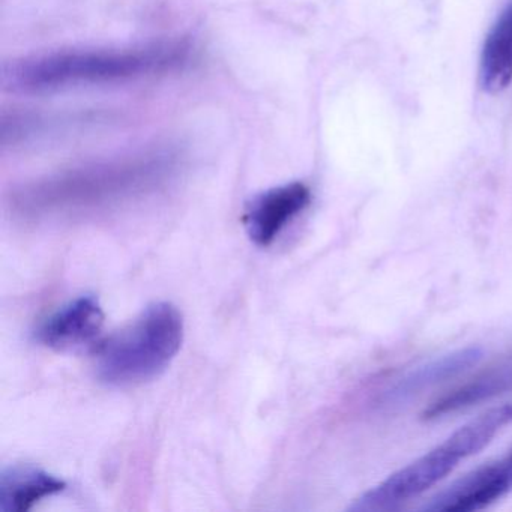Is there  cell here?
I'll use <instances>...</instances> for the list:
<instances>
[{
	"instance_id": "8fae6325",
	"label": "cell",
	"mask_w": 512,
	"mask_h": 512,
	"mask_svg": "<svg viewBox=\"0 0 512 512\" xmlns=\"http://www.w3.org/2000/svg\"><path fill=\"white\" fill-rule=\"evenodd\" d=\"M509 389H512V362L493 368L461 388L443 395L425 410L424 416L427 419L443 418L490 400Z\"/></svg>"
},
{
	"instance_id": "ba28073f",
	"label": "cell",
	"mask_w": 512,
	"mask_h": 512,
	"mask_svg": "<svg viewBox=\"0 0 512 512\" xmlns=\"http://www.w3.org/2000/svg\"><path fill=\"white\" fill-rule=\"evenodd\" d=\"M481 358L482 350L479 347H466V349L455 350L448 355L440 356L427 364L407 371L404 376L395 380L383 391L380 401L383 406L404 403L424 389L446 382L463 371L469 370L470 367L478 364Z\"/></svg>"
},
{
	"instance_id": "5b68a950",
	"label": "cell",
	"mask_w": 512,
	"mask_h": 512,
	"mask_svg": "<svg viewBox=\"0 0 512 512\" xmlns=\"http://www.w3.org/2000/svg\"><path fill=\"white\" fill-rule=\"evenodd\" d=\"M512 491V451L494 463L485 464L431 497L424 511L472 512L487 508Z\"/></svg>"
},
{
	"instance_id": "52a82bcc",
	"label": "cell",
	"mask_w": 512,
	"mask_h": 512,
	"mask_svg": "<svg viewBox=\"0 0 512 512\" xmlns=\"http://www.w3.org/2000/svg\"><path fill=\"white\" fill-rule=\"evenodd\" d=\"M103 325L104 313L98 299L80 296L41 323L37 340L49 349L70 352L95 343Z\"/></svg>"
},
{
	"instance_id": "6da1fadb",
	"label": "cell",
	"mask_w": 512,
	"mask_h": 512,
	"mask_svg": "<svg viewBox=\"0 0 512 512\" xmlns=\"http://www.w3.org/2000/svg\"><path fill=\"white\" fill-rule=\"evenodd\" d=\"M176 169L178 157L170 151L86 164L19 188L13 194V208L35 220L91 214L154 193Z\"/></svg>"
},
{
	"instance_id": "30bf717a",
	"label": "cell",
	"mask_w": 512,
	"mask_h": 512,
	"mask_svg": "<svg viewBox=\"0 0 512 512\" xmlns=\"http://www.w3.org/2000/svg\"><path fill=\"white\" fill-rule=\"evenodd\" d=\"M482 89L497 94L512 82V0L503 8L482 47L479 62Z\"/></svg>"
},
{
	"instance_id": "9c48e42d",
	"label": "cell",
	"mask_w": 512,
	"mask_h": 512,
	"mask_svg": "<svg viewBox=\"0 0 512 512\" xmlns=\"http://www.w3.org/2000/svg\"><path fill=\"white\" fill-rule=\"evenodd\" d=\"M67 484L34 464H14L0 475V511L28 512L41 500L62 493Z\"/></svg>"
},
{
	"instance_id": "3957f363",
	"label": "cell",
	"mask_w": 512,
	"mask_h": 512,
	"mask_svg": "<svg viewBox=\"0 0 512 512\" xmlns=\"http://www.w3.org/2000/svg\"><path fill=\"white\" fill-rule=\"evenodd\" d=\"M184 338V320L175 305L157 302L112 337L95 353L97 376L116 388L142 385L167 370Z\"/></svg>"
},
{
	"instance_id": "277c9868",
	"label": "cell",
	"mask_w": 512,
	"mask_h": 512,
	"mask_svg": "<svg viewBox=\"0 0 512 512\" xmlns=\"http://www.w3.org/2000/svg\"><path fill=\"white\" fill-rule=\"evenodd\" d=\"M509 422H512V404L488 410L458 428L445 442L362 494L350 506V511L385 512L400 508L442 481L461 460L478 454Z\"/></svg>"
},
{
	"instance_id": "7a4b0ae2",
	"label": "cell",
	"mask_w": 512,
	"mask_h": 512,
	"mask_svg": "<svg viewBox=\"0 0 512 512\" xmlns=\"http://www.w3.org/2000/svg\"><path fill=\"white\" fill-rule=\"evenodd\" d=\"M191 47L181 41L121 50H73L13 62L4 68L5 88L47 92L83 85L128 82L172 73L188 64Z\"/></svg>"
},
{
	"instance_id": "8992f818",
	"label": "cell",
	"mask_w": 512,
	"mask_h": 512,
	"mask_svg": "<svg viewBox=\"0 0 512 512\" xmlns=\"http://www.w3.org/2000/svg\"><path fill=\"white\" fill-rule=\"evenodd\" d=\"M310 203V188L302 182L280 185L259 194L245 209L248 236L259 247H269Z\"/></svg>"
}]
</instances>
